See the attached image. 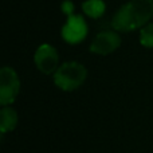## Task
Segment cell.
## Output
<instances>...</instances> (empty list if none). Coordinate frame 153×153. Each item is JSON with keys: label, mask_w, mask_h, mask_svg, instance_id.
Segmentation results:
<instances>
[{"label": "cell", "mask_w": 153, "mask_h": 153, "mask_svg": "<svg viewBox=\"0 0 153 153\" xmlns=\"http://www.w3.org/2000/svg\"><path fill=\"white\" fill-rule=\"evenodd\" d=\"M153 16L152 0H130L125 3L111 19L114 31L129 32L143 27Z\"/></svg>", "instance_id": "6da1fadb"}, {"label": "cell", "mask_w": 153, "mask_h": 153, "mask_svg": "<svg viewBox=\"0 0 153 153\" xmlns=\"http://www.w3.org/2000/svg\"><path fill=\"white\" fill-rule=\"evenodd\" d=\"M87 78V70L78 62H66L54 73V83L63 91H73L83 85Z\"/></svg>", "instance_id": "7a4b0ae2"}, {"label": "cell", "mask_w": 153, "mask_h": 153, "mask_svg": "<svg viewBox=\"0 0 153 153\" xmlns=\"http://www.w3.org/2000/svg\"><path fill=\"white\" fill-rule=\"evenodd\" d=\"M74 4L71 1H65L62 4V11L67 13V22L62 27V38L69 45H78L86 38L87 24L83 16L73 12Z\"/></svg>", "instance_id": "3957f363"}, {"label": "cell", "mask_w": 153, "mask_h": 153, "mask_svg": "<svg viewBox=\"0 0 153 153\" xmlns=\"http://www.w3.org/2000/svg\"><path fill=\"white\" fill-rule=\"evenodd\" d=\"M20 90V81L12 67L4 66L0 70V103L8 106L16 100Z\"/></svg>", "instance_id": "277c9868"}, {"label": "cell", "mask_w": 153, "mask_h": 153, "mask_svg": "<svg viewBox=\"0 0 153 153\" xmlns=\"http://www.w3.org/2000/svg\"><path fill=\"white\" fill-rule=\"evenodd\" d=\"M58 53L51 45H42L35 51L34 62L38 70L43 74H54L58 70Z\"/></svg>", "instance_id": "5b68a950"}, {"label": "cell", "mask_w": 153, "mask_h": 153, "mask_svg": "<svg viewBox=\"0 0 153 153\" xmlns=\"http://www.w3.org/2000/svg\"><path fill=\"white\" fill-rule=\"evenodd\" d=\"M121 45V38L116 31H102L93 39L90 51L97 55H108L116 51Z\"/></svg>", "instance_id": "8992f818"}, {"label": "cell", "mask_w": 153, "mask_h": 153, "mask_svg": "<svg viewBox=\"0 0 153 153\" xmlns=\"http://www.w3.org/2000/svg\"><path fill=\"white\" fill-rule=\"evenodd\" d=\"M18 125V113L11 106H4L0 111V130L3 134L13 130Z\"/></svg>", "instance_id": "52a82bcc"}, {"label": "cell", "mask_w": 153, "mask_h": 153, "mask_svg": "<svg viewBox=\"0 0 153 153\" xmlns=\"http://www.w3.org/2000/svg\"><path fill=\"white\" fill-rule=\"evenodd\" d=\"M82 10L89 18L98 19L105 13L106 4L103 0H86L82 3Z\"/></svg>", "instance_id": "ba28073f"}, {"label": "cell", "mask_w": 153, "mask_h": 153, "mask_svg": "<svg viewBox=\"0 0 153 153\" xmlns=\"http://www.w3.org/2000/svg\"><path fill=\"white\" fill-rule=\"evenodd\" d=\"M140 43L144 47L153 48V23L145 26L140 31Z\"/></svg>", "instance_id": "9c48e42d"}]
</instances>
